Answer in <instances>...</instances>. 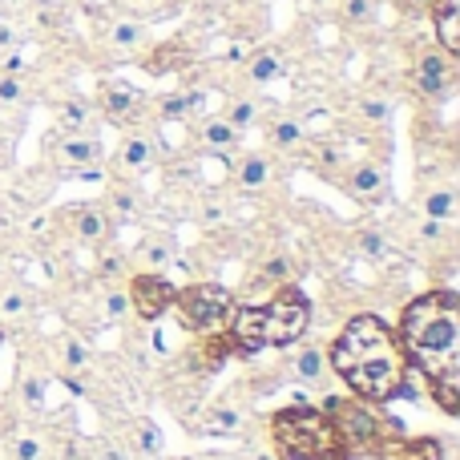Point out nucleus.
<instances>
[{
    "instance_id": "nucleus-1",
    "label": "nucleus",
    "mask_w": 460,
    "mask_h": 460,
    "mask_svg": "<svg viewBox=\"0 0 460 460\" xmlns=\"http://www.w3.org/2000/svg\"><path fill=\"white\" fill-rule=\"evenodd\" d=\"M400 348L445 416H460V295L424 291L400 315Z\"/></svg>"
},
{
    "instance_id": "nucleus-2",
    "label": "nucleus",
    "mask_w": 460,
    "mask_h": 460,
    "mask_svg": "<svg viewBox=\"0 0 460 460\" xmlns=\"http://www.w3.org/2000/svg\"><path fill=\"white\" fill-rule=\"evenodd\" d=\"M332 367L351 388V396L367 404L412 396V384H408L412 367L400 348V335L376 315H356L343 323V332L332 343Z\"/></svg>"
},
{
    "instance_id": "nucleus-3",
    "label": "nucleus",
    "mask_w": 460,
    "mask_h": 460,
    "mask_svg": "<svg viewBox=\"0 0 460 460\" xmlns=\"http://www.w3.org/2000/svg\"><path fill=\"white\" fill-rule=\"evenodd\" d=\"M311 323V299L299 283H283L267 303H238L226 340L234 356H254L262 348H287Z\"/></svg>"
},
{
    "instance_id": "nucleus-4",
    "label": "nucleus",
    "mask_w": 460,
    "mask_h": 460,
    "mask_svg": "<svg viewBox=\"0 0 460 460\" xmlns=\"http://www.w3.org/2000/svg\"><path fill=\"white\" fill-rule=\"evenodd\" d=\"M270 437H275L279 460H351L356 456L323 408H307V404L283 408L270 420Z\"/></svg>"
},
{
    "instance_id": "nucleus-5",
    "label": "nucleus",
    "mask_w": 460,
    "mask_h": 460,
    "mask_svg": "<svg viewBox=\"0 0 460 460\" xmlns=\"http://www.w3.org/2000/svg\"><path fill=\"white\" fill-rule=\"evenodd\" d=\"M323 412L332 416V424L340 429V437L348 440L351 453H367L380 460L392 440L404 437V424L392 420V416L384 412V404H367V400H359V396H332L323 404Z\"/></svg>"
},
{
    "instance_id": "nucleus-6",
    "label": "nucleus",
    "mask_w": 460,
    "mask_h": 460,
    "mask_svg": "<svg viewBox=\"0 0 460 460\" xmlns=\"http://www.w3.org/2000/svg\"><path fill=\"white\" fill-rule=\"evenodd\" d=\"M170 307H178V315H182V323L190 327V332L223 335L238 303H234V295L218 283H190V287H182V291H174Z\"/></svg>"
},
{
    "instance_id": "nucleus-7",
    "label": "nucleus",
    "mask_w": 460,
    "mask_h": 460,
    "mask_svg": "<svg viewBox=\"0 0 460 460\" xmlns=\"http://www.w3.org/2000/svg\"><path fill=\"white\" fill-rule=\"evenodd\" d=\"M174 291L178 287L166 275H134L126 299L142 319H162L170 311V303H174Z\"/></svg>"
},
{
    "instance_id": "nucleus-8",
    "label": "nucleus",
    "mask_w": 460,
    "mask_h": 460,
    "mask_svg": "<svg viewBox=\"0 0 460 460\" xmlns=\"http://www.w3.org/2000/svg\"><path fill=\"white\" fill-rule=\"evenodd\" d=\"M453 77H456V69H453V57H448L445 49H429V53L416 61V85H420V93H429V97L448 93Z\"/></svg>"
},
{
    "instance_id": "nucleus-9",
    "label": "nucleus",
    "mask_w": 460,
    "mask_h": 460,
    "mask_svg": "<svg viewBox=\"0 0 460 460\" xmlns=\"http://www.w3.org/2000/svg\"><path fill=\"white\" fill-rule=\"evenodd\" d=\"M432 29L448 57L460 53V0H432Z\"/></svg>"
},
{
    "instance_id": "nucleus-10",
    "label": "nucleus",
    "mask_w": 460,
    "mask_h": 460,
    "mask_svg": "<svg viewBox=\"0 0 460 460\" xmlns=\"http://www.w3.org/2000/svg\"><path fill=\"white\" fill-rule=\"evenodd\" d=\"M380 460H445V448L432 437H396L388 448H384Z\"/></svg>"
},
{
    "instance_id": "nucleus-11",
    "label": "nucleus",
    "mask_w": 460,
    "mask_h": 460,
    "mask_svg": "<svg viewBox=\"0 0 460 460\" xmlns=\"http://www.w3.org/2000/svg\"><path fill=\"white\" fill-rule=\"evenodd\" d=\"M137 89L134 85H126V81H110V85L102 89V105H105V113H110L113 121H126L129 113L137 110Z\"/></svg>"
},
{
    "instance_id": "nucleus-12",
    "label": "nucleus",
    "mask_w": 460,
    "mask_h": 460,
    "mask_svg": "<svg viewBox=\"0 0 460 460\" xmlns=\"http://www.w3.org/2000/svg\"><path fill=\"white\" fill-rule=\"evenodd\" d=\"M199 142H202V150H210V154H230L238 146V129L230 126L226 118H215L199 129Z\"/></svg>"
},
{
    "instance_id": "nucleus-13",
    "label": "nucleus",
    "mask_w": 460,
    "mask_h": 460,
    "mask_svg": "<svg viewBox=\"0 0 460 460\" xmlns=\"http://www.w3.org/2000/svg\"><path fill=\"white\" fill-rule=\"evenodd\" d=\"M102 154V142H93V137H65L61 142V158L73 162V166H97Z\"/></svg>"
},
{
    "instance_id": "nucleus-14",
    "label": "nucleus",
    "mask_w": 460,
    "mask_h": 460,
    "mask_svg": "<svg viewBox=\"0 0 460 460\" xmlns=\"http://www.w3.org/2000/svg\"><path fill=\"white\" fill-rule=\"evenodd\" d=\"M251 81L254 85H267V81H275L279 73H283V61H279V53L275 49H259V53L251 57Z\"/></svg>"
},
{
    "instance_id": "nucleus-15",
    "label": "nucleus",
    "mask_w": 460,
    "mask_h": 460,
    "mask_svg": "<svg viewBox=\"0 0 460 460\" xmlns=\"http://www.w3.org/2000/svg\"><path fill=\"white\" fill-rule=\"evenodd\" d=\"M150 162H154L150 137H129V142L121 146V166H126V170H146Z\"/></svg>"
},
{
    "instance_id": "nucleus-16",
    "label": "nucleus",
    "mask_w": 460,
    "mask_h": 460,
    "mask_svg": "<svg viewBox=\"0 0 460 460\" xmlns=\"http://www.w3.org/2000/svg\"><path fill=\"white\" fill-rule=\"evenodd\" d=\"M234 178H238V186H246V190H259V186L270 182V162L267 158H246Z\"/></svg>"
},
{
    "instance_id": "nucleus-17",
    "label": "nucleus",
    "mask_w": 460,
    "mask_h": 460,
    "mask_svg": "<svg viewBox=\"0 0 460 460\" xmlns=\"http://www.w3.org/2000/svg\"><path fill=\"white\" fill-rule=\"evenodd\" d=\"M73 230H77L81 238H89V243H97V238H105V215L93 207L77 210V215H73Z\"/></svg>"
},
{
    "instance_id": "nucleus-18",
    "label": "nucleus",
    "mask_w": 460,
    "mask_h": 460,
    "mask_svg": "<svg viewBox=\"0 0 460 460\" xmlns=\"http://www.w3.org/2000/svg\"><path fill=\"white\" fill-rule=\"evenodd\" d=\"M384 190V170L380 166H356L351 170V194H380Z\"/></svg>"
},
{
    "instance_id": "nucleus-19",
    "label": "nucleus",
    "mask_w": 460,
    "mask_h": 460,
    "mask_svg": "<svg viewBox=\"0 0 460 460\" xmlns=\"http://www.w3.org/2000/svg\"><path fill=\"white\" fill-rule=\"evenodd\" d=\"M453 210H456V194L453 190H432L429 199H424V215L437 218V223L453 218Z\"/></svg>"
},
{
    "instance_id": "nucleus-20",
    "label": "nucleus",
    "mask_w": 460,
    "mask_h": 460,
    "mask_svg": "<svg viewBox=\"0 0 460 460\" xmlns=\"http://www.w3.org/2000/svg\"><path fill=\"white\" fill-rule=\"evenodd\" d=\"M295 372H299V380H319V376H323V351L299 348V356H295Z\"/></svg>"
},
{
    "instance_id": "nucleus-21",
    "label": "nucleus",
    "mask_w": 460,
    "mask_h": 460,
    "mask_svg": "<svg viewBox=\"0 0 460 460\" xmlns=\"http://www.w3.org/2000/svg\"><path fill=\"white\" fill-rule=\"evenodd\" d=\"M110 40L118 49H134L137 40H142V24H137V21H118V24H113V32H110Z\"/></svg>"
},
{
    "instance_id": "nucleus-22",
    "label": "nucleus",
    "mask_w": 460,
    "mask_h": 460,
    "mask_svg": "<svg viewBox=\"0 0 460 460\" xmlns=\"http://www.w3.org/2000/svg\"><path fill=\"white\" fill-rule=\"evenodd\" d=\"M254 118H259V105H254V102H234V105H230V110H226V121H230V126H234V129L251 126Z\"/></svg>"
},
{
    "instance_id": "nucleus-23",
    "label": "nucleus",
    "mask_w": 460,
    "mask_h": 460,
    "mask_svg": "<svg viewBox=\"0 0 460 460\" xmlns=\"http://www.w3.org/2000/svg\"><path fill=\"white\" fill-rule=\"evenodd\" d=\"M21 396H24L29 408H40V400H45V380H40V376H24Z\"/></svg>"
},
{
    "instance_id": "nucleus-24",
    "label": "nucleus",
    "mask_w": 460,
    "mask_h": 460,
    "mask_svg": "<svg viewBox=\"0 0 460 460\" xmlns=\"http://www.w3.org/2000/svg\"><path fill=\"white\" fill-rule=\"evenodd\" d=\"M270 137H275V146H295L303 137V129H299V121H275Z\"/></svg>"
},
{
    "instance_id": "nucleus-25",
    "label": "nucleus",
    "mask_w": 460,
    "mask_h": 460,
    "mask_svg": "<svg viewBox=\"0 0 460 460\" xmlns=\"http://www.w3.org/2000/svg\"><path fill=\"white\" fill-rule=\"evenodd\" d=\"M367 16H372V0H343V21L359 24V21H367Z\"/></svg>"
},
{
    "instance_id": "nucleus-26",
    "label": "nucleus",
    "mask_w": 460,
    "mask_h": 460,
    "mask_svg": "<svg viewBox=\"0 0 460 460\" xmlns=\"http://www.w3.org/2000/svg\"><path fill=\"white\" fill-rule=\"evenodd\" d=\"M137 445H142L146 453H158V448H162V432H158V424L146 420L142 429H137Z\"/></svg>"
},
{
    "instance_id": "nucleus-27",
    "label": "nucleus",
    "mask_w": 460,
    "mask_h": 460,
    "mask_svg": "<svg viewBox=\"0 0 460 460\" xmlns=\"http://www.w3.org/2000/svg\"><path fill=\"white\" fill-rule=\"evenodd\" d=\"M359 113H364L367 121H388L392 118V110H388V102H380V97H367L364 105H359Z\"/></svg>"
},
{
    "instance_id": "nucleus-28",
    "label": "nucleus",
    "mask_w": 460,
    "mask_h": 460,
    "mask_svg": "<svg viewBox=\"0 0 460 460\" xmlns=\"http://www.w3.org/2000/svg\"><path fill=\"white\" fill-rule=\"evenodd\" d=\"M65 364L77 372V367H85L89 364V351H85V343H77V340H69L65 343Z\"/></svg>"
},
{
    "instance_id": "nucleus-29",
    "label": "nucleus",
    "mask_w": 460,
    "mask_h": 460,
    "mask_svg": "<svg viewBox=\"0 0 460 460\" xmlns=\"http://www.w3.org/2000/svg\"><path fill=\"white\" fill-rule=\"evenodd\" d=\"M359 251L364 254H384L388 251V243H384L380 230H364V234H359Z\"/></svg>"
},
{
    "instance_id": "nucleus-30",
    "label": "nucleus",
    "mask_w": 460,
    "mask_h": 460,
    "mask_svg": "<svg viewBox=\"0 0 460 460\" xmlns=\"http://www.w3.org/2000/svg\"><path fill=\"white\" fill-rule=\"evenodd\" d=\"M21 97H24L21 81H16V77H0V105H16Z\"/></svg>"
},
{
    "instance_id": "nucleus-31",
    "label": "nucleus",
    "mask_w": 460,
    "mask_h": 460,
    "mask_svg": "<svg viewBox=\"0 0 460 460\" xmlns=\"http://www.w3.org/2000/svg\"><path fill=\"white\" fill-rule=\"evenodd\" d=\"M61 121H65L69 129H81V126L89 121V110H85V105H65V110H61Z\"/></svg>"
},
{
    "instance_id": "nucleus-32",
    "label": "nucleus",
    "mask_w": 460,
    "mask_h": 460,
    "mask_svg": "<svg viewBox=\"0 0 460 460\" xmlns=\"http://www.w3.org/2000/svg\"><path fill=\"white\" fill-rule=\"evenodd\" d=\"M16 460H40V445L32 437H21L16 440Z\"/></svg>"
},
{
    "instance_id": "nucleus-33",
    "label": "nucleus",
    "mask_w": 460,
    "mask_h": 460,
    "mask_svg": "<svg viewBox=\"0 0 460 460\" xmlns=\"http://www.w3.org/2000/svg\"><path fill=\"white\" fill-rule=\"evenodd\" d=\"M262 279H270V283H283V279H287V259H270L267 267H262Z\"/></svg>"
},
{
    "instance_id": "nucleus-34",
    "label": "nucleus",
    "mask_w": 460,
    "mask_h": 460,
    "mask_svg": "<svg viewBox=\"0 0 460 460\" xmlns=\"http://www.w3.org/2000/svg\"><path fill=\"white\" fill-rule=\"evenodd\" d=\"M126 311H129V299H126V295H105V315L118 319V315H126Z\"/></svg>"
},
{
    "instance_id": "nucleus-35",
    "label": "nucleus",
    "mask_w": 460,
    "mask_h": 460,
    "mask_svg": "<svg viewBox=\"0 0 460 460\" xmlns=\"http://www.w3.org/2000/svg\"><path fill=\"white\" fill-rule=\"evenodd\" d=\"M218 429H238V412H230V408H223V412H215Z\"/></svg>"
},
{
    "instance_id": "nucleus-36",
    "label": "nucleus",
    "mask_w": 460,
    "mask_h": 460,
    "mask_svg": "<svg viewBox=\"0 0 460 460\" xmlns=\"http://www.w3.org/2000/svg\"><path fill=\"white\" fill-rule=\"evenodd\" d=\"M170 259V251H166V246H150V262H154V267H162V262H166Z\"/></svg>"
},
{
    "instance_id": "nucleus-37",
    "label": "nucleus",
    "mask_w": 460,
    "mask_h": 460,
    "mask_svg": "<svg viewBox=\"0 0 460 460\" xmlns=\"http://www.w3.org/2000/svg\"><path fill=\"white\" fill-rule=\"evenodd\" d=\"M424 238H440V223H437V218H429V223H424Z\"/></svg>"
},
{
    "instance_id": "nucleus-38",
    "label": "nucleus",
    "mask_w": 460,
    "mask_h": 460,
    "mask_svg": "<svg viewBox=\"0 0 460 460\" xmlns=\"http://www.w3.org/2000/svg\"><path fill=\"white\" fill-rule=\"evenodd\" d=\"M65 388H69L73 396H85V384H81V380H73V376H69V380H65Z\"/></svg>"
},
{
    "instance_id": "nucleus-39",
    "label": "nucleus",
    "mask_w": 460,
    "mask_h": 460,
    "mask_svg": "<svg viewBox=\"0 0 460 460\" xmlns=\"http://www.w3.org/2000/svg\"><path fill=\"white\" fill-rule=\"evenodd\" d=\"M4 311L8 315H16V311H21V299H16V295H4Z\"/></svg>"
},
{
    "instance_id": "nucleus-40",
    "label": "nucleus",
    "mask_w": 460,
    "mask_h": 460,
    "mask_svg": "<svg viewBox=\"0 0 460 460\" xmlns=\"http://www.w3.org/2000/svg\"><path fill=\"white\" fill-rule=\"evenodd\" d=\"M0 45H13V29H4V24H0Z\"/></svg>"
},
{
    "instance_id": "nucleus-41",
    "label": "nucleus",
    "mask_w": 460,
    "mask_h": 460,
    "mask_svg": "<svg viewBox=\"0 0 460 460\" xmlns=\"http://www.w3.org/2000/svg\"><path fill=\"white\" fill-rule=\"evenodd\" d=\"M404 4H412V8H420V4H432V0H404Z\"/></svg>"
}]
</instances>
